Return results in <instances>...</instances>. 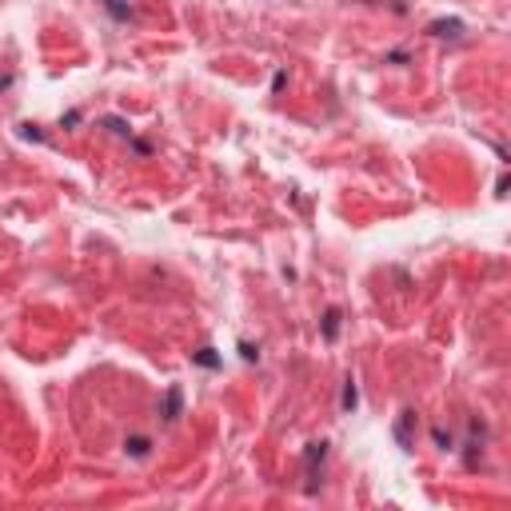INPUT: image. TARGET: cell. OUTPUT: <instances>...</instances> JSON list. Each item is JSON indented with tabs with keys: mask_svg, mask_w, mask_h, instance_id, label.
<instances>
[{
	"mask_svg": "<svg viewBox=\"0 0 511 511\" xmlns=\"http://www.w3.org/2000/svg\"><path fill=\"white\" fill-rule=\"evenodd\" d=\"M176 404H180V396L172 391V396H168V420H176Z\"/></svg>",
	"mask_w": 511,
	"mask_h": 511,
	"instance_id": "obj_1",
	"label": "cell"
}]
</instances>
